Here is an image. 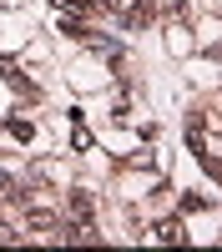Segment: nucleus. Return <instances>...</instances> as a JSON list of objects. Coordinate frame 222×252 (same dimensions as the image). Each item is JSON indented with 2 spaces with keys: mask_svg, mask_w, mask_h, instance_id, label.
Wrapping results in <instances>:
<instances>
[{
  "mask_svg": "<svg viewBox=\"0 0 222 252\" xmlns=\"http://www.w3.org/2000/svg\"><path fill=\"white\" fill-rule=\"evenodd\" d=\"M66 212H71L76 222H91V217H96V202H91V192H71V197H66Z\"/></svg>",
  "mask_w": 222,
  "mask_h": 252,
  "instance_id": "f257e3e1",
  "label": "nucleus"
},
{
  "mask_svg": "<svg viewBox=\"0 0 222 252\" xmlns=\"http://www.w3.org/2000/svg\"><path fill=\"white\" fill-rule=\"evenodd\" d=\"M20 197H26V192H20V182L0 172V202H20Z\"/></svg>",
  "mask_w": 222,
  "mask_h": 252,
  "instance_id": "f03ea898",
  "label": "nucleus"
},
{
  "mask_svg": "<svg viewBox=\"0 0 222 252\" xmlns=\"http://www.w3.org/2000/svg\"><path fill=\"white\" fill-rule=\"evenodd\" d=\"M5 131H10L15 141H31V136H35V126H31V121H20V116H15V121L5 126Z\"/></svg>",
  "mask_w": 222,
  "mask_h": 252,
  "instance_id": "7ed1b4c3",
  "label": "nucleus"
},
{
  "mask_svg": "<svg viewBox=\"0 0 222 252\" xmlns=\"http://www.w3.org/2000/svg\"><path fill=\"white\" fill-rule=\"evenodd\" d=\"M147 20H152V5H131V10H127V26H136V31L147 26Z\"/></svg>",
  "mask_w": 222,
  "mask_h": 252,
  "instance_id": "20e7f679",
  "label": "nucleus"
},
{
  "mask_svg": "<svg viewBox=\"0 0 222 252\" xmlns=\"http://www.w3.org/2000/svg\"><path fill=\"white\" fill-rule=\"evenodd\" d=\"M157 237H161V242H182V227H177V222H161Z\"/></svg>",
  "mask_w": 222,
  "mask_h": 252,
  "instance_id": "39448f33",
  "label": "nucleus"
},
{
  "mask_svg": "<svg viewBox=\"0 0 222 252\" xmlns=\"http://www.w3.org/2000/svg\"><path fill=\"white\" fill-rule=\"evenodd\" d=\"M51 5H56V10H81L86 0H51Z\"/></svg>",
  "mask_w": 222,
  "mask_h": 252,
  "instance_id": "423d86ee",
  "label": "nucleus"
}]
</instances>
